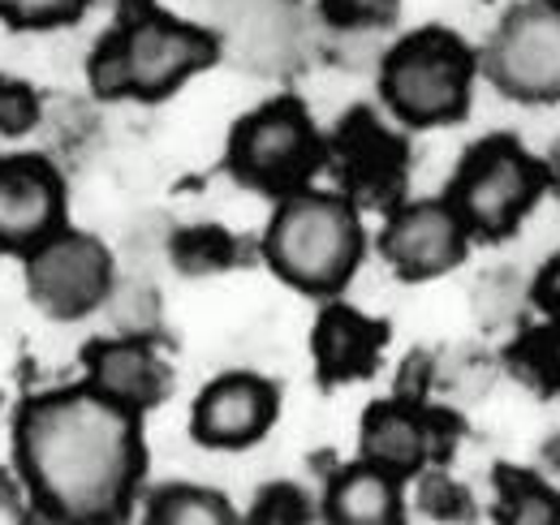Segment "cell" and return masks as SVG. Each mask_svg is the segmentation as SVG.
<instances>
[{
  "mask_svg": "<svg viewBox=\"0 0 560 525\" xmlns=\"http://www.w3.org/2000/svg\"><path fill=\"white\" fill-rule=\"evenodd\" d=\"M362 246L366 233L358 220V202L350 195H328L311 186L280 198L264 237L272 271L315 298H328L350 284L362 262Z\"/></svg>",
  "mask_w": 560,
  "mask_h": 525,
  "instance_id": "3957f363",
  "label": "cell"
},
{
  "mask_svg": "<svg viewBox=\"0 0 560 525\" xmlns=\"http://www.w3.org/2000/svg\"><path fill=\"white\" fill-rule=\"evenodd\" d=\"M500 487H504V517L509 522H557L560 517V500L544 482L500 469Z\"/></svg>",
  "mask_w": 560,
  "mask_h": 525,
  "instance_id": "ac0fdd59",
  "label": "cell"
},
{
  "mask_svg": "<svg viewBox=\"0 0 560 525\" xmlns=\"http://www.w3.org/2000/svg\"><path fill=\"white\" fill-rule=\"evenodd\" d=\"M324 151H332V168L358 207H393L406 190V173H410L406 142L362 108L337 126L332 147Z\"/></svg>",
  "mask_w": 560,
  "mask_h": 525,
  "instance_id": "8fae6325",
  "label": "cell"
},
{
  "mask_svg": "<svg viewBox=\"0 0 560 525\" xmlns=\"http://www.w3.org/2000/svg\"><path fill=\"white\" fill-rule=\"evenodd\" d=\"M488 78L522 104L560 100V4L535 0L513 9L488 44Z\"/></svg>",
  "mask_w": 560,
  "mask_h": 525,
  "instance_id": "52a82bcc",
  "label": "cell"
},
{
  "mask_svg": "<svg viewBox=\"0 0 560 525\" xmlns=\"http://www.w3.org/2000/svg\"><path fill=\"white\" fill-rule=\"evenodd\" d=\"M220 52L215 35L203 26L177 22L160 9L126 13L95 48L91 82L108 100H142L155 104L173 95L186 78L208 69Z\"/></svg>",
  "mask_w": 560,
  "mask_h": 525,
  "instance_id": "7a4b0ae2",
  "label": "cell"
},
{
  "mask_svg": "<svg viewBox=\"0 0 560 525\" xmlns=\"http://www.w3.org/2000/svg\"><path fill=\"white\" fill-rule=\"evenodd\" d=\"M470 233L448 198L406 202L388 215L380 233V255L406 280H431L466 259Z\"/></svg>",
  "mask_w": 560,
  "mask_h": 525,
  "instance_id": "9c48e42d",
  "label": "cell"
},
{
  "mask_svg": "<svg viewBox=\"0 0 560 525\" xmlns=\"http://www.w3.org/2000/svg\"><path fill=\"white\" fill-rule=\"evenodd\" d=\"M380 91L393 117L406 126H453L470 108L475 91V52L462 35L427 26L406 35L380 69Z\"/></svg>",
  "mask_w": 560,
  "mask_h": 525,
  "instance_id": "277c9868",
  "label": "cell"
},
{
  "mask_svg": "<svg viewBox=\"0 0 560 525\" xmlns=\"http://www.w3.org/2000/svg\"><path fill=\"white\" fill-rule=\"evenodd\" d=\"M91 0H0V18L18 31H52L78 22Z\"/></svg>",
  "mask_w": 560,
  "mask_h": 525,
  "instance_id": "d6986e66",
  "label": "cell"
},
{
  "mask_svg": "<svg viewBox=\"0 0 560 525\" xmlns=\"http://www.w3.org/2000/svg\"><path fill=\"white\" fill-rule=\"evenodd\" d=\"M324 160V138L315 133L306 108L298 100H272L255 108L229 138V164L233 173L255 186L289 195L311 182V173Z\"/></svg>",
  "mask_w": 560,
  "mask_h": 525,
  "instance_id": "8992f818",
  "label": "cell"
},
{
  "mask_svg": "<svg viewBox=\"0 0 560 525\" xmlns=\"http://www.w3.org/2000/svg\"><path fill=\"white\" fill-rule=\"evenodd\" d=\"M324 13L341 26H380L393 22L397 0H324Z\"/></svg>",
  "mask_w": 560,
  "mask_h": 525,
  "instance_id": "44dd1931",
  "label": "cell"
},
{
  "mask_svg": "<svg viewBox=\"0 0 560 525\" xmlns=\"http://www.w3.org/2000/svg\"><path fill=\"white\" fill-rule=\"evenodd\" d=\"M86 384L135 413H147L151 405L164 400L173 371L147 340L121 336V340H100L86 349Z\"/></svg>",
  "mask_w": 560,
  "mask_h": 525,
  "instance_id": "4fadbf2b",
  "label": "cell"
},
{
  "mask_svg": "<svg viewBox=\"0 0 560 525\" xmlns=\"http://www.w3.org/2000/svg\"><path fill=\"white\" fill-rule=\"evenodd\" d=\"M328 522L337 525H397L401 522V491L397 478L358 460L353 469L337 474L328 487Z\"/></svg>",
  "mask_w": 560,
  "mask_h": 525,
  "instance_id": "2e32d148",
  "label": "cell"
},
{
  "mask_svg": "<svg viewBox=\"0 0 560 525\" xmlns=\"http://www.w3.org/2000/svg\"><path fill=\"white\" fill-rule=\"evenodd\" d=\"M289 491H293V487H272V491H264V500H259V509H255L250 517H255V522H298V517H306L302 509H284Z\"/></svg>",
  "mask_w": 560,
  "mask_h": 525,
  "instance_id": "7402d4cb",
  "label": "cell"
},
{
  "mask_svg": "<svg viewBox=\"0 0 560 525\" xmlns=\"http://www.w3.org/2000/svg\"><path fill=\"white\" fill-rule=\"evenodd\" d=\"M277 388L259 375H224L195 400L190 431L203 448H250L277 422Z\"/></svg>",
  "mask_w": 560,
  "mask_h": 525,
  "instance_id": "7c38bea8",
  "label": "cell"
},
{
  "mask_svg": "<svg viewBox=\"0 0 560 525\" xmlns=\"http://www.w3.org/2000/svg\"><path fill=\"white\" fill-rule=\"evenodd\" d=\"M557 4H560V0H557Z\"/></svg>",
  "mask_w": 560,
  "mask_h": 525,
  "instance_id": "d4e9b609",
  "label": "cell"
},
{
  "mask_svg": "<svg viewBox=\"0 0 560 525\" xmlns=\"http://www.w3.org/2000/svg\"><path fill=\"white\" fill-rule=\"evenodd\" d=\"M544 371H548V380L560 384V328L548 336V349H544Z\"/></svg>",
  "mask_w": 560,
  "mask_h": 525,
  "instance_id": "cb8c5ba5",
  "label": "cell"
},
{
  "mask_svg": "<svg viewBox=\"0 0 560 525\" xmlns=\"http://www.w3.org/2000/svg\"><path fill=\"white\" fill-rule=\"evenodd\" d=\"M539 302H544V311L548 315H557L560 319V262L548 267V276L539 280Z\"/></svg>",
  "mask_w": 560,
  "mask_h": 525,
  "instance_id": "603a6c76",
  "label": "cell"
},
{
  "mask_svg": "<svg viewBox=\"0 0 560 525\" xmlns=\"http://www.w3.org/2000/svg\"><path fill=\"white\" fill-rule=\"evenodd\" d=\"M388 328L380 319H366L353 306H328L315 324V366L324 384H350L366 380L380 366Z\"/></svg>",
  "mask_w": 560,
  "mask_h": 525,
  "instance_id": "9a60e30c",
  "label": "cell"
},
{
  "mask_svg": "<svg viewBox=\"0 0 560 525\" xmlns=\"http://www.w3.org/2000/svg\"><path fill=\"white\" fill-rule=\"evenodd\" d=\"M13 460L57 522H121L142 482L139 413L91 384L31 396L13 422Z\"/></svg>",
  "mask_w": 560,
  "mask_h": 525,
  "instance_id": "6da1fadb",
  "label": "cell"
},
{
  "mask_svg": "<svg viewBox=\"0 0 560 525\" xmlns=\"http://www.w3.org/2000/svg\"><path fill=\"white\" fill-rule=\"evenodd\" d=\"M147 517L160 525H229L237 513L203 487H168L151 500Z\"/></svg>",
  "mask_w": 560,
  "mask_h": 525,
  "instance_id": "e0dca14e",
  "label": "cell"
},
{
  "mask_svg": "<svg viewBox=\"0 0 560 525\" xmlns=\"http://www.w3.org/2000/svg\"><path fill=\"white\" fill-rule=\"evenodd\" d=\"M35 121H39V95L18 78H0V138H18Z\"/></svg>",
  "mask_w": 560,
  "mask_h": 525,
  "instance_id": "ffe728a7",
  "label": "cell"
},
{
  "mask_svg": "<svg viewBox=\"0 0 560 525\" xmlns=\"http://www.w3.org/2000/svg\"><path fill=\"white\" fill-rule=\"evenodd\" d=\"M544 186H548V168L535 155H526L517 138H488L466 151L448 202L457 207L470 237L500 242L530 215Z\"/></svg>",
  "mask_w": 560,
  "mask_h": 525,
  "instance_id": "5b68a950",
  "label": "cell"
},
{
  "mask_svg": "<svg viewBox=\"0 0 560 525\" xmlns=\"http://www.w3.org/2000/svg\"><path fill=\"white\" fill-rule=\"evenodd\" d=\"M362 460L401 478L422 474V465L435 457V418H427L410 400H384L366 409L362 418Z\"/></svg>",
  "mask_w": 560,
  "mask_h": 525,
  "instance_id": "5bb4252c",
  "label": "cell"
},
{
  "mask_svg": "<svg viewBox=\"0 0 560 525\" xmlns=\"http://www.w3.org/2000/svg\"><path fill=\"white\" fill-rule=\"evenodd\" d=\"M66 229V182L39 155L0 160V250L31 255Z\"/></svg>",
  "mask_w": 560,
  "mask_h": 525,
  "instance_id": "30bf717a",
  "label": "cell"
},
{
  "mask_svg": "<svg viewBox=\"0 0 560 525\" xmlns=\"http://www.w3.org/2000/svg\"><path fill=\"white\" fill-rule=\"evenodd\" d=\"M26 293L52 319H82L113 293V255L91 233L57 229L26 255Z\"/></svg>",
  "mask_w": 560,
  "mask_h": 525,
  "instance_id": "ba28073f",
  "label": "cell"
}]
</instances>
